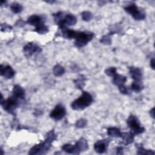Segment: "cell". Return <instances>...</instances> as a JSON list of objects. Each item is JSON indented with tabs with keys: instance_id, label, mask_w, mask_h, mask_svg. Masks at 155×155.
Instances as JSON below:
<instances>
[{
	"instance_id": "30",
	"label": "cell",
	"mask_w": 155,
	"mask_h": 155,
	"mask_svg": "<svg viewBox=\"0 0 155 155\" xmlns=\"http://www.w3.org/2000/svg\"><path fill=\"white\" fill-rule=\"evenodd\" d=\"M12 29V26L9 25L7 24H1V30L2 32L5 31H9Z\"/></svg>"
},
{
	"instance_id": "23",
	"label": "cell",
	"mask_w": 155,
	"mask_h": 155,
	"mask_svg": "<svg viewBox=\"0 0 155 155\" xmlns=\"http://www.w3.org/2000/svg\"><path fill=\"white\" fill-rule=\"evenodd\" d=\"M65 73L64 68L60 64H56L53 68V73L56 76H61Z\"/></svg>"
},
{
	"instance_id": "34",
	"label": "cell",
	"mask_w": 155,
	"mask_h": 155,
	"mask_svg": "<svg viewBox=\"0 0 155 155\" xmlns=\"http://www.w3.org/2000/svg\"><path fill=\"white\" fill-rule=\"evenodd\" d=\"M150 67H151V68L153 70H154V58L151 59V60L150 61Z\"/></svg>"
},
{
	"instance_id": "31",
	"label": "cell",
	"mask_w": 155,
	"mask_h": 155,
	"mask_svg": "<svg viewBox=\"0 0 155 155\" xmlns=\"http://www.w3.org/2000/svg\"><path fill=\"white\" fill-rule=\"evenodd\" d=\"M118 89H119V91L120 92V93H122V94H123L126 95V94H129L128 88H127V87H125L124 85L119 87H118Z\"/></svg>"
},
{
	"instance_id": "11",
	"label": "cell",
	"mask_w": 155,
	"mask_h": 155,
	"mask_svg": "<svg viewBox=\"0 0 155 155\" xmlns=\"http://www.w3.org/2000/svg\"><path fill=\"white\" fill-rule=\"evenodd\" d=\"M110 142V139H108L99 140L94 144V150L99 154L104 153L108 149Z\"/></svg>"
},
{
	"instance_id": "6",
	"label": "cell",
	"mask_w": 155,
	"mask_h": 155,
	"mask_svg": "<svg viewBox=\"0 0 155 155\" xmlns=\"http://www.w3.org/2000/svg\"><path fill=\"white\" fill-rule=\"evenodd\" d=\"M94 35L90 31H78L74 38V45L78 48H82L85 46L94 38Z\"/></svg>"
},
{
	"instance_id": "12",
	"label": "cell",
	"mask_w": 155,
	"mask_h": 155,
	"mask_svg": "<svg viewBox=\"0 0 155 155\" xmlns=\"http://www.w3.org/2000/svg\"><path fill=\"white\" fill-rule=\"evenodd\" d=\"M0 74L4 77L5 79H12L15 74V72L13 68L9 65H1L0 67Z\"/></svg>"
},
{
	"instance_id": "16",
	"label": "cell",
	"mask_w": 155,
	"mask_h": 155,
	"mask_svg": "<svg viewBox=\"0 0 155 155\" xmlns=\"http://www.w3.org/2000/svg\"><path fill=\"white\" fill-rule=\"evenodd\" d=\"M122 139V143L124 145H128L134 141V134L130 132H124L122 133V135L120 137Z\"/></svg>"
},
{
	"instance_id": "14",
	"label": "cell",
	"mask_w": 155,
	"mask_h": 155,
	"mask_svg": "<svg viewBox=\"0 0 155 155\" xmlns=\"http://www.w3.org/2000/svg\"><path fill=\"white\" fill-rule=\"evenodd\" d=\"M61 149L63 151L65 152L68 154H80L81 151L78 146V145L75 143L74 145L66 143L62 146Z\"/></svg>"
},
{
	"instance_id": "22",
	"label": "cell",
	"mask_w": 155,
	"mask_h": 155,
	"mask_svg": "<svg viewBox=\"0 0 155 155\" xmlns=\"http://www.w3.org/2000/svg\"><path fill=\"white\" fill-rule=\"evenodd\" d=\"M86 78L83 75H80L78 78L74 80V83L75 84V86L78 89H82L83 87L85 86Z\"/></svg>"
},
{
	"instance_id": "19",
	"label": "cell",
	"mask_w": 155,
	"mask_h": 155,
	"mask_svg": "<svg viewBox=\"0 0 155 155\" xmlns=\"http://www.w3.org/2000/svg\"><path fill=\"white\" fill-rule=\"evenodd\" d=\"M136 147L137 148V154H154V151L150 150H146L143 148L142 143H136Z\"/></svg>"
},
{
	"instance_id": "7",
	"label": "cell",
	"mask_w": 155,
	"mask_h": 155,
	"mask_svg": "<svg viewBox=\"0 0 155 155\" xmlns=\"http://www.w3.org/2000/svg\"><path fill=\"white\" fill-rule=\"evenodd\" d=\"M126 122L130 131L134 134H140L145 131V128L141 126L139 120L134 115H130L127 119Z\"/></svg>"
},
{
	"instance_id": "35",
	"label": "cell",
	"mask_w": 155,
	"mask_h": 155,
	"mask_svg": "<svg viewBox=\"0 0 155 155\" xmlns=\"http://www.w3.org/2000/svg\"><path fill=\"white\" fill-rule=\"evenodd\" d=\"M154 108H153L150 111V114L151 116L153 118H154Z\"/></svg>"
},
{
	"instance_id": "13",
	"label": "cell",
	"mask_w": 155,
	"mask_h": 155,
	"mask_svg": "<svg viewBox=\"0 0 155 155\" xmlns=\"http://www.w3.org/2000/svg\"><path fill=\"white\" fill-rule=\"evenodd\" d=\"M129 73L133 81H142V72L140 68L130 67H129Z\"/></svg>"
},
{
	"instance_id": "9",
	"label": "cell",
	"mask_w": 155,
	"mask_h": 155,
	"mask_svg": "<svg viewBox=\"0 0 155 155\" xmlns=\"http://www.w3.org/2000/svg\"><path fill=\"white\" fill-rule=\"evenodd\" d=\"M23 51L27 57H30L35 53L41 52L42 48L35 43L28 42L24 47Z\"/></svg>"
},
{
	"instance_id": "8",
	"label": "cell",
	"mask_w": 155,
	"mask_h": 155,
	"mask_svg": "<svg viewBox=\"0 0 155 155\" xmlns=\"http://www.w3.org/2000/svg\"><path fill=\"white\" fill-rule=\"evenodd\" d=\"M66 114V110L64 106L61 104H59L55 106L54 109L51 110L50 113V117L58 121L63 119Z\"/></svg>"
},
{
	"instance_id": "17",
	"label": "cell",
	"mask_w": 155,
	"mask_h": 155,
	"mask_svg": "<svg viewBox=\"0 0 155 155\" xmlns=\"http://www.w3.org/2000/svg\"><path fill=\"white\" fill-rule=\"evenodd\" d=\"M127 81V77L121 75V74H119L117 73H116L113 77V80H112V83L117 86V87L124 85V84Z\"/></svg>"
},
{
	"instance_id": "4",
	"label": "cell",
	"mask_w": 155,
	"mask_h": 155,
	"mask_svg": "<svg viewBox=\"0 0 155 155\" xmlns=\"http://www.w3.org/2000/svg\"><path fill=\"white\" fill-rule=\"evenodd\" d=\"M21 101V100L17 99L13 96L9 97L7 99H4L2 94L1 99V105L2 106V108L7 113L15 115L16 108L20 105Z\"/></svg>"
},
{
	"instance_id": "36",
	"label": "cell",
	"mask_w": 155,
	"mask_h": 155,
	"mask_svg": "<svg viewBox=\"0 0 155 155\" xmlns=\"http://www.w3.org/2000/svg\"><path fill=\"white\" fill-rule=\"evenodd\" d=\"M6 3H7V1H1L0 5L2 7V6H3L4 5H5Z\"/></svg>"
},
{
	"instance_id": "1",
	"label": "cell",
	"mask_w": 155,
	"mask_h": 155,
	"mask_svg": "<svg viewBox=\"0 0 155 155\" xmlns=\"http://www.w3.org/2000/svg\"><path fill=\"white\" fill-rule=\"evenodd\" d=\"M56 139V134L54 130L49 131L47 134L44 140L39 143L33 145L29 150L28 154H44L50 150L51 147L52 142Z\"/></svg>"
},
{
	"instance_id": "24",
	"label": "cell",
	"mask_w": 155,
	"mask_h": 155,
	"mask_svg": "<svg viewBox=\"0 0 155 155\" xmlns=\"http://www.w3.org/2000/svg\"><path fill=\"white\" fill-rule=\"evenodd\" d=\"M10 8L11 11L13 13H16V14L21 13L23 10L22 5L18 2H16L12 3L10 6Z\"/></svg>"
},
{
	"instance_id": "15",
	"label": "cell",
	"mask_w": 155,
	"mask_h": 155,
	"mask_svg": "<svg viewBox=\"0 0 155 155\" xmlns=\"http://www.w3.org/2000/svg\"><path fill=\"white\" fill-rule=\"evenodd\" d=\"M12 96L21 101H24L25 99V90L20 85H15L13 88Z\"/></svg>"
},
{
	"instance_id": "5",
	"label": "cell",
	"mask_w": 155,
	"mask_h": 155,
	"mask_svg": "<svg viewBox=\"0 0 155 155\" xmlns=\"http://www.w3.org/2000/svg\"><path fill=\"white\" fill-rule=\"evenodd\" d=\"M125 11L130 15L135 20L141 21L145 19L146 15L145 12L138 7L134 3H130L124 7Z\"/></svg>"
},
{
	"instance_id": "10",
	"label": "cell",
	"mask_w": 155,
	"mask_h": 155,
	"mask_svg": "<svg viewBox=\"0 0 155 155\" xmlns=\"http://www.w3.org/2000/svg\"><path fill=\"white\" fill-rule=\"evenodd\" d=\"M45 18L43 15H32L28 18L26 23L30 25L35 26V28H37L45 24Z\"/></svg>"
},
{
	"instance_id": "18",
	"label": "cell",
	"mask_w": 155,
	"mask_h": 155,
	"mask_svg": "<svg viewBox=\"0 0 155 155\" xmlns=\"http://www.w3.org/2000/svg\"><path fill=\"white\" fill-rule=\"evenodd\" d=\"M108 136L112 137H120L122 132L119 129L116 127H108L107 131Z\"/></svg>"
},
{
	"instance_id": "27",
	"label": "cell",
	"mask_w": 155,
	"mask_h": 155,
	"mask_svg": "<svg viewBox=\"0 0 155 155\" xmlns=\"http://www.w3.org/2000/svg\"><path fill=\"white\" fill-rule=\"evenodd\" d=\"M100 42L104 45H110L111 43V39L110 38V35L108 34L106 35H104L102 37V38L100 39Z\"/></svg>"
},
{
	"instance_id": "33",
	"label": "cell",
	"mask_w": 155,
	"mask_h": 155,
	"mask_svg": "<svg viewBox=\"0 0 155 155\" xmlns=\"http://www.w3.org/2000/svg\"><path fill=\"white\" fill-rule=\"evenodd\" d=\"M117 154H123V148L122 147H118L116 148Z\"/></svg>"
},
{
	"instance_id": "3",
	"label": "cell",
	"mask_w": 155,
	"mask_h": 155,
	"mask_svg": "<svg viewBox=\"0 0 155 155\" xmlns=\"http://www.w3.org/2000/svg\"><path fill=\"white\" fill-rule=\"evenodd\" d=\"M93 101V96L90 93L83 91L81 95L71 102V107L74 110H82L91 105Z\"/></svg>"
},
{
	"instance_id": "29",
	"label": "cell",
	"mask_w": 155,
	"mask_h": 155,
	"mask_svg": "<svg viewBox=\"0 0 155 155\" xmlns=\"http://www.w3.org/2000/svg\"><path fill=\"white\" fill-rule=\"evenodd\" d=\"M87 124V120L85 119H79L78 120L76 121V122L75 123V126L77 127V128H84L86 126Z\"/></svg>"
},
{
	"instance_id": "20",
	"label": "cell",
	"mask_w": 155,
	"mask_h": 155,
	"mask_svg": "<svg viewBox=\"0 0 155 155\" xmlns=\"http://www.w3.org/2000/svg\"><path fill=\"white\" fill-rule=\"evenodd\" d=\"M76 143L78 145L81 152L85 151L88 149V144L87 140L84 137L80 138Z\"/></svg>"
},
{
	"instance_id": "21",
	"label": "cell",
	"mask_w": 155,
	"mask_h": 155,
	"mask_svg": "<svg viewBox=\"0 0 155 155\" xmlns=\"http://www.w3.org/2000/svg\"><path fill=\"white\" fill-rule=\"evenodd\" d=\"M142 81H133L131 85V89L136 93H139L143 89Z\"/></svg>"
},
{
	"instance_id": "26",
	"label": "cell",
	"mask_w": 155,
	"mask_h": 155,
	"mask_svg": "<svg viewBox=\"0 0 155 155\" xmlns=\"http://www.w3.org/2000/svg\"><path fill=\"white\" fill-rule=\"evenodd\" d=\"M81 16L82 20L85 21H89L92 19L93 15L88 11H84L81 13Z\"/></svg>"
},
{
	"instance_id": "37",
	"label": "cell",
	"mask_w": 155,
	"mask_h": 155,
	"mask_svg": "<svg viewBox=\"0 0 155 155\" xmlns=\"http://www.w3.org/2000/svg\"><path fill=\"white\" fill-rule=\"evenodd\" d=\"M55 1H47V3H54Z\"/></svg>"
},
{
	"instance_id": "32",
	"label": "cell",
	"mask_w": 155,
	"mask_h": 155,
	"mask_svg": "<svg viewBox=\"0 0 155 155\" xmlns=\"http://www.w3.org/2000/svg\"><path fill=\"white\" fill-rule=\"evenodd\" d=\"M25 22H24V21H22L21 19H18V20L16 21V22L15 23V25H16V27H21L24 26V25H25Z\"/></svg>"
},
{
	"instance_id": "2",
	"label": "cell",
	"mask_w": 155,
	"mask_h": 155,
	"mask_svg": "<svg viewBox=\"0 0 155 155\" xmlns=\"http://www.w3.org/2000/svg\"><path fill=\"white\" fill-rule=\"evenodd\" d=\"M54 22L59 26V29L66 28L67 26L74 25L77 22L76 17L72 14L64 15V12H59L53 14Z\"/></svg>"
},
{
	"instance_id": "28",
	"label": "cell",
	"mask_w": 155,
	"mask_h": 155,
	"mask_svg": "<svg viewBox=\"0 0 155 155\" xmlns=\"http://www.w3.org/2000/svg\"><path fill=\"white\" fill-rule=\"evenodd\" d=\"M105 73L110 77H113L117 73V69L116 67H109L105 70Z\"/></svg>"
},
{
	"instance_id": "25",
	"label": "cell",
	"mask_w": 155,
	"mask_h": 155,
	"mask_svg": "<svg viewBox=\"0 0 155 155\" xmlns=\"http://www.w3.org/2000/svg\"><path fill=\"white\" fill-rule=\"evenodd\" d=\"M34 31L39 35H44L48 33L49 30H48V27L45 25V24H44L37 28H35Z\"/></svg>"
}]
</instances>
